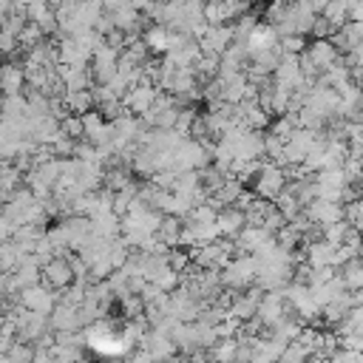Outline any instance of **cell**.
<instances>
[{"label":"cell","mask_w":363,"mask_h":363,"mask_svg":"<svg viewBox=\"0 0 363 363\" xmlns=\"http://www.w3.org/2000/svg\"><path fill=\"white\" fill-rule=\"evenodd\" d=\"M255 275H258V258L255 252H241L235 255L224 269H221V281L224 286H233V289H247L255 284Z\"/></svg>","instance_id":"6da1fadb"},{"label":"cell","mask_w":363,"mask_h":363,"mask_svg":"<svg viewBox=\"0 0 363 363\" xmlns=\"http://www.w3.org/2000/svg\"><path fill=\"white\" fill-rule=\"evenodd\" d=\"M286 184H289V176H286L284 164L264 162L261 170H258V176H255V182H252V190H255V196H264V199H272L275 201Z\"/></svg>","instance_id":"7a4b0ae2"},{"label":"cell","mask_w":363,"mask_h":363,"mask_svg":"<svg viewBox=\"0 0 363 363\" xmlns=\"http://www.w3.org/2000/svg\"><path fill=\"white\" fill-rule=\"evenodd\" d=\"M272 82L278 88H284V91L301 88L306 82V74L301 68V54H284L281 62H278V68L272 71Z\"/></svg>","instance_id":"3957f363"},{"label":"cell","mask_w":363,"mask_h":363,"mask_svg":"<svg viewBox=\"0 0 363 363\" xmlns=\"http://www.w3.org/2000/svg\"><path fill=\"white\" fill-rule=\"evenodd\" d=\"M57 301H60V292L51 289L48 284H43V281H40V284H31V286H26V289H20V303L28 306V309H34V312L51 315L54 306H57Z\"/></svg>","instance_id":"277c9868"},{"label":"cell","mask_w":363,"mask_h":363,"mask_svg":"<svg viewBox=\"0 0 363 363\" xmlns=\"http://www.w3.org/2000/svg\"><path fill=\"white\" fill-rule=\"evenodd\" d=\"M77 281V275H74V269H71V261H68V255H54L45 267H43V284H48L51 289H65V286H71Z\"/></svg>","instance_id":"5b68a950"},{"label":"cell","mask_w":363,"mask_h":363,"mask_svg":"<svg viewBox=\"0 0 363 363\" xmlns=\"http://www.w3.org/2000/svg\"><path fill=\"white\" fill-rule=\"evenodd\" d=\"M286 312H292V309H289L284 289H267L261 303H258V318L264 320V326H275Z\"/></svg>","instance_id":"8992f818"},{"label":"cell","mask_w":363,"mask_h":363,"mask_svg":"<svg viewBox=\"0 0 363 363\" xmlns=\"http://www.w3.org/2000/svg\"><path fill=\"white\" fill-rule=\"evenodd\" d=\"M48 318H51L54 332H79V329H85L82 315H79V303H71V301H57V306Z\"/></svg>","instance_id":"52a82bcc"},{"label":"cell","mask_w":363,"mask_h":363,"mask_svg":"<svg viewBox=\"0 0 363 363\" xmlns=\"http://www.w3.org/2000/svg\"><path fill=\"white\" fill-rule=\"evenodd\" d=\"M156 96H159V88H156V85H150V82H136L133 88H128V91H125L122 102L128 105V111H130V113L142 116V113H147V111L153 108Z\"/></svg>","instance_id":"ba28073f"},{"label":"cell","mask_w":363,"mask_h":363,"mask_svg":"<svg viewBox=\"0 0 363 363\" xmlns=\"http://www.w3.org/2000/svg\"><path fill=\"white\" fill-rule=\"evenodd\" d=\"M201 43V51L204 54H224L233 43H235V34H233V23H221V26H210L204 31V37L199 40Z\"/></svg>","instance_id":"9c48e42d"},{"label":"cell","mask_w":363,"mask_h":363,"mask_svg":"<svg viewBox=\"0 0 363 363\" xmlns=\"http://www.w3.org/2000/svg\"><path fill=\"white\" fill-rule=\"evenodd\" d=\"M306 54L312 57V62H315V68H318V77H320L337 57H343L332 37H315V40L306 45Z\"/></svg>","instance_id":"30bf717a"},{"label":"cell","mask_w":363,"mask_h":363,"mask_svg":"<svg viewBox=\"0 0 363 363\" xmlns=\"http://www.w3.org/2000/svg\"><path fill=\"white\" fill-rule=\"evenodd\" d=\"M306 216L315 221V224H335V221H343L346 218V207H343V201H326V199H315V201H309L306 207Z\"/></svg>","instance_id":"8fae6325"},{"label":"cell","mask_w":363,"mask_h":363,"mask_svg":"<svg viewBox=\"0 0 363 363\" xmlns=\"http://www.w3.org/2000/svg\"><path fill=\"white\" fill-rule=\"evenodd\" d=\"M216 221H218V227H221V235H224V238H235V235L247 227V213H244L241 207H235V204H227V207H221V210H218Z\"/></svg>","instance_id":"7c38bea8"},{"label":"cell","mask_w":363,"mask_h":363,"mask_svg":"<svg viewBox=\"0 0 363 363\" xmlns=\"http://www.w3.org/2000/svg\"><path fill=\"white\" fill-rule=\"evenodd\" d=\"M0 88L3 94H20L26 91V62H6L0 74Z\"/></svg>","instance_id":"4fadbf2b"},{"label":"cell","mask_w":363,"mask_h":363,"mask_svg":"<svg viewBox=\"0 0 363 363\" xmlns=\"http://www.w3.org/2000/svg\"><path fill=\"white\" fill-rule=\"evenodd\" d=\"M224 79V102L230 105H238L247 99V85H250V77H247V68L244 71H235L230 77H221Z\"/></svg>","instance_id":"5bb4252c"},{"label":"cell","mask_w":363,"mask_h":363,"mask_svg":"<svg viewBox=\"0 0 363 363\" xmlns=\"http://www.w3.org/2000/svg\"><path fill=\"white\" fill-rule=\"evenodd\" d=\"M142 37H145V43H147V48H150V54H167V45H170V28L164 26V23H153V26H147L145 31H142Z\"/></svg>","instance_id":"9a60e30c"},{"label":"cell","mask_w":363,"mask_h":363,"mask_svg":"<svg viewBox=\"0 0 363 363\" xmlns=\"http://www.w3.org/2000/svg\"><path fill=\"white\" fill-rule=\"evenodd\" d=\"M65 105L71 113H88L91 108H96V96H94V88H82V91H65L62 94Z\"/></svg>","instance_id":"2e32d148"},{"label":"cell","mask_w":363,"mask_h":363,"mask_svg":"<svg viewBox=\"0 0 363 363\" xmlns=\"http://www.w3.org/2000/svg\"><path fill=\"white\" fill-rule=\"evenodd\" d=\"M20 184H26L23 182V170L14 164V162H9V159H3V170H0V187H3V201H9L11 199V193L20 187Z\"/></svg>","instance_id":"e0dca14e"},{"label":"cell","mask_w":363,"mask_h":363,"mask_svg":"<svg viewBox=\"0 0 363 363\" xmlns=\"http://www.w3.org/2000/svg\"><path fill=\"white\" fill-rule=\"evenodd\" d=\"M37 346L31 340H14V346L9 352H0V363H34Z\"/></svg>","instance_id":"ac0fdd59"},{"label":"cell","mask_w":363,"mask_h":363,"mask_svg":"<svg viewBox=\"0 0 363 363\" xmlns=\"http://www.w3.org/2000/svg\"><path fill=\"white\" fill-rule=\"evenodd\" d=\"M31 111H28V96H26V91H20V94H6V99H3V116L6 119H20V116H28Z\"/></svg>","instance_id":"d6986e66"},{"label":"cell","mask_w":363,"mask_h":363,"mask_svg":"<svg viewBox=\"0 0 363 363\" xmlns=\"http://www.w3.org/2000/svg\"><path fill=\"white\" fill-rule=\"evenodd\" d=\"M244 187H247V184H244L238 176H227V179H224V184H221L213 196L218 199V204H221V207H227V204H235V199L244 193Z\"/></svg>","instance_id":"ffe728a7"},{"label":"cell","mask_w":363,"mask_h":363,"mask_svg":"<svg viewBox=\"0 0 363 363\" xmlns=\"http://www.w3.org/2000/svg\"><path fill=\"white\" fill-rule=\"evenodd\" d=\"M255 28H258V17H255L252 11H247V14H241L238 20H233V34H235V43H241V45H244Z\"/></svg>","instance_id":"44dd1931"},{"label":"cell","mask_w":363,"mask_h":363,"mask_svg":"<svg viewBox=\"0 0 363 363\" xmlns=\"http://www.w3.org/2000/svg\"><path fill=\"white\" fill-rule=\"evenodd\" d=\"M20 250L14 247V241L9 238V241H3V247H0V272H14L17 269V264H20Z\"/></svg>","instance_id":"7402d4cb"},{"label":"cell","mask_w":363,"mask_h":363,"mask_svg":"<svg viewBox=\"0 0 363 363\" xmlns=\"http://www.w3.org/2000/svg\"><path fill=\"white\" fill-rule=\"evenodd\" d=\"M210 357H216V360H235L238 357V337H218V343L210 349Z\"/></svg>","instance_id":"603a6c76"},{"label":"cell","mask_w":363,"mask_h":363,"mask_svg":"<svg viewBox=\"0 0 363 363\" xmlns=\"http://www.w3.org/2000/svg\"><path fill=\"white\" fill-rule=\"evenodd\" d=\"M275 241H278L281 247H286V250H295V247H298L301 241H306V238H303V233L289 221V224H284V227L275 233Z\"/></svg>","instance_id":"cb8c5ba5"},{"label":"cell","mask_w":363,"mask_h":363,"mask_svg":"<svg viewBox=\"0 0 363 363\" xmlns=\"http://www.w3.org/2000/svg\"><path fill=\"white\" fill-rule=\"evenodd\" d=\"M306 357H312V349L306 343H301V340H289L284 354H281L284 363H298V360H306Z\"/></svg>","instance_id":"d4e9b609"},{"label":"cell","mask_w":363,"mask_h":363,"mask_svg":"<svg viewBox=\"0 0 363 363\" xmlns=\"http://www.w3.org/2000/svg\"><path fill=\"white\" fill-rule=\"evenodd\" d=\"M204 20H207L210 26H221V23H227L224 0H204Z\"/></svg>","instance_id":"484cf974"},{"label":"cell","mask_w":363,"mask_h":363,"mask_svg":"<svg viewBox=\"0 0 363 363\" xmlns=\"http://www.w3.org/2000/svg\"><path fill=\"white\" fill-rule=\"evenodd\" d=\"M281 51L284 54H303L306 51V34H286V37H281Z\"/></svg>","instance_id":"4316f807"},{"label":"cell","mask_w":363,"mask_h":363,"mask_svg":"<svg viewBox=\"0 0 363 363\" xmlns=\"http://www.w3.org/2000/svg\"><path fill=\"white\" fill-rule=\"evenodd\" d=\"M196 116H199L196 105H182V111H179V119H176V130H179V133H184V136H190Z\"/></svg>","instance_id":"83f0119b"},{"label":"cell","mask_w":363,"mask_h":363,"mask_svg":"<svg viewBox=\"0 0 363 363\" xmlns=\"http://www.w3.org/2000/svg\"><path fill=\"white\" fill-rule=\"evenodd\" d=\"M349 227H352V221H346V218L343 221H335V224H323V238L332 241V244H343Z\"/></svg>","instance_id":"f1b7e54d"},{"label":"cell","mask_w":363,"mask_h":363,"mask_svg":"<svg viewBox=\"0 0 363 363\" xmlns=\"http://www.w3.org/2000/svg\"><path fill=\"white\" fill-rule=\"evenodd\" d=\"M264 142H267V156H269L272 162H281V156H284V147H286V139H281L278 133L267 130V133H264Z\"/></svg>","instance_id":"f546056e"},{"label":"cell","mask_w":363,"mask_h":363,"mask_svg":"<svg viewBox=\"0 0 363 363\" xmlns=\"http://www.w3.org/2000/svg\"><path fill=\"white\" fill-rule=\"evenodd\" d=\"M62 130L74 139H85V122H82V113H68L62 119Z\"/></svg>","instance_id":"4dcf8cb0"},{"label":"cell","mask_w":363,"mask_h":363,"mask_svg":"<svg viewBox=\"0 0 363 363\" xmlns=\"http://www.w3.org/2000/svg\"><path fill=\"white\" fill-rule=\"evenodd\" d=\"M153 284H159L162 289L173 292V289H179V286H182V272H179V269H173V267H167V269H164Z\"/></svg>","instance_id":"1f68e13d"},{"label":"cell","mask_w":363,"mask_h":363,"mask_svg":"<svg viewBox=\"0 0 363 363\" xmlns=\"http://www.w3.org/2000/svg\"><path fill=\"white\" fill-rule=\"evenodd\" d=\"M51 147H54V153H57V156H62V159H65V156H74L77 139H74V136H68V133L62 130V133H60V139H57Z\"/></svg>","instance_id":"d6a6232c"},{"label":"cell","mask_w":363,"mask_h":363,"mask_svg":"<svg viewBox=\"0 0 363 363\" xmlns=\"http://www.w3.org/2000/svg\"><path fill=\"white\" fill-rule=\"evenodd\" d=\"M167 261H170V267H173V269H179V272H182V269L193 261V255H190V250H184V247H173V250H170V255H167Z\"/></svg>","instance_id":"836d02e7"},{"label":"cell","mask_w":363,"mask_h":363,"mask_svg":"<svg viewBox=\"0 0 363 363\" xmlns=\"http://www.w3.org/2000/svg\"><path fill=\"white\" fill-rule=\"evenodd\" d=\"M335 31H337V26H335L329 17L318 14V20H315V26H312V37H332Z\"/></svg>","instance_id":"e575fe53"},{"label":"cell","mask_w":363,"mask_h":363,"mask_svg":"<svg viewBox=\"0 0 363 363\" xmlns=\"http://www.w3.org/2000/svg\"><path fill=\"white\" fill-rule=\"evenodd\" d=\"M349 20H363V0H354L349 9Z\"/></svg>","instance_id":"d590c367"},{"label":"cell","mask_w":363,"mask_h":363,"mask_svg":"<svg viewBox=\"0 0 363 363\" xmlns=\"http://www.w3.org/2000/svg\"><path fill=\"white\" fill-rule=\"evenodd\" d=\"M130 3H133V6L139 9V11H147V9H150V6L156 3V0H130Z\"/></svg>","instance_id":"8d00e7d4"}]
</instances>
